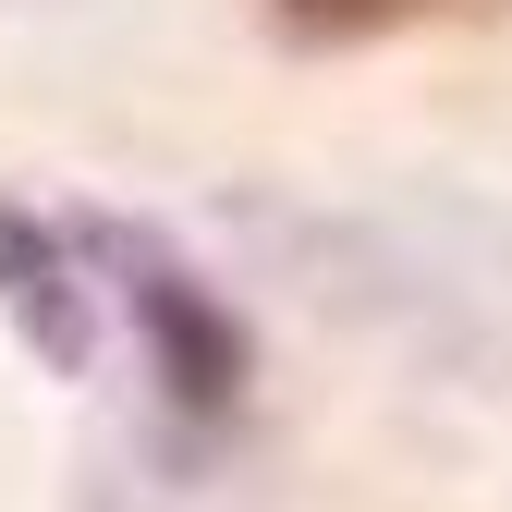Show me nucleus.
<instances>
[{"mask_svg": "<svg viewBox=\"0 0 512 512\" xmlns=\"http://www.w3.org/2000/svg\"><path fill=\"white\" fill-rule=\"evenodd\" d=\"M0 330L25 342V366L86 378L98 366V256L74 220H37L0 196Z\"/></svg>", "mask_w": 512, "mask_h": 512, "instance_id": "2", "label": "nucleus"}, {"mask_svg": "<svg viewBox=\"0 0 512 512\" xmlns=\"http://www.w3.org/2000/svg\"><path fill=\"white\" fill-rule=\"evenodd\" d=\"M74 232L98 256V293H122V317H135L171 415H232L244 378H256V330L220 305V281L196 269V256H171L159 232H135V220H74Z\"/></svg>", "mask_w": 512, "mask_h": 512, "instance_id": "1", "label": "nucleus"}, {"mask_svg": "<svg viewBox=\"0 0 512 512\" xmlns=\"http://www.w3.org/2000/svg\"><path fill=\"white\" fill-rule=\"evenodd\" d=\"M415 0H281V37L305 49H342V37H378V25H403Z\"/></svg>", "mask_w": 512, "mask_h": 512, "instance_id": "3", "label": "nucleus"}]
</instances>
